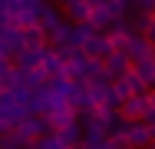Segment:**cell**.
Listing matches in <instances>:
<instances>
[{
	"instance_id": "cell-20",
	"label": "cell",
	"mask_w": 155,
	"mask_h": 149,
	"mask_svg": "<svg viewBox=\"0 0 155 149\" xmlns=\"http://www.w3.org/2000/svg\"><path fill=\"white\" fill-rule=\"evenodd\" d=\"M149 129H152V139H155V123H152V126H149Z\"/></svg>"
},
{
	"instance_id": "cell-17",
	"label": "cell",
	"mask_w": 155,
	"mask_h": 149,
	"mask_svg": "<svg viewBox=\"0 0 155 149\" xmlns=\"http://www.w3.org/2000/svg\"><path fill=\"white\" fill-rule=\"evenodd\" d=\"M145 36H149V43H152V47H155V17H152V20H149V27H145Z\"/></svg>"
},
{
	"instance_id": "cell-19",
	"label": "cell",
	"mask_w": 155,
	"mask_h": 149,
	"mask_svg": "<svg viewBox=\"0 0 155 149\" xmlns=\"http://www.w3.org/2000/svg\"><path fill=\"white\" fill-rule=\"evenodd\" d=\"M149 99H152V106H155V86H152V89H149Z\"/></svg>"
},
{
	"instance_id": "cell-8",
	"label": "cell",
	"mask_w": 155,
	"mask_h": 149,
	"mask_svg": "<svg viewBox=\"0 0 155 149\" xmlns=\"http://www.w3.org/2000/svg\"><path fill=\"white\" fill-rule=\"evenodd\" d=\"M36 23H40V27L46 30V33H53L56 27H63V23H66V17H63L60 3L46 0V3H43V10H40V20H36Z\"/></svg>"
},
{
	"instance_id": "cell-9",
	"label": "cell",
	"mask_w": 155,
	"mask_h": 149,
	"mask_svg": "<svg viewBox=\"0 0 155 149\" xmlns=\"http://www.w3.org/2000/svg\"><path fill=\"white\" fill-rule=\"evenodd\" d=\"M40 66L46 70V76H50V80H53V76H66V57L56 53V50H50V47H43Z\"/></svg>"
},
{
	"instance_id": "cell-6",
	"label": "cell",
	"mask_w": 155,
	"mask_h": 149,
	"mask_svg": "<svg viewBox=\"0 0 155 149\" xmlns=\"http://www.w3.org/2000/svg\"><path fill=\"white\" fill-rule=\"evenodd\" d=\"M102 66H106V76L116 80V76H125V73L132 70V57H129L125 50H112L109 57L102 60Z\"/></svg>"
},
{
	"instance_id": "cell-12",
	"label": "cell",
	"mask_w": 155,
	"mask_h": 149,
	"mask_svg": "<svg viewBox=\"0 0 155 149\" xmlns=\"http://www.w3.org/2000/svg\"><path fill=\"white\" fill-rule=\"evenodd\" d=\"M66 20L79 23V20H89V10H93V0H66Z\"/></svg>"
},
{
	"instance_id": "cell-7",
	"label": "cell",
	"mask_w": 155,
	"mask_h": 149,
	"mask_svg": "<svg viewBox=\"0 0 155 149\" xmlns=\"http://www.w3.org/2000/svg\"><path fill=\"white\" fill-rule=\"evenodd\" d=\"M125 53L135 60H145V57H155V47L149 43V36L145 33H139V30H132V36H129V43H125Z\"/></svg>"
},
{
	"instance_id": "cell-1",
	"label": "cell",
	"mask_w": 155,
	"mask_h": 149,
	"mask_svg": "<svg viewBox=\"0 0 155 149\" xmlns=\"http://www.w3.org/2000/svg\"><path fill=\"white\" fill-rule=\"evenodd\" d=\"M46 0H7V20L17 23V27H27L40 20V10H43Z\"/></svg>"
},
{
	"instance_id": "cell-5",
	"label": "cell",
	"mask_w": 155,
	"mask_h": 149,
	"mask_svg": "<svg viewBox=\"0 0 155 149\" xmlns=\"http://www.w3.org/2000/svg\"><path fill=\"white\" fill-rule=\"evenodd\" d=\"M149 106H152V99H149V93H132L129 99H122V106H119V113H122V119H142Z\"/></svg>"
},
{
	"instance_id": "cell-16",
	"label": "cell",
	"mask_w": 155,
	"mask_h": 149,
	"mask_svg": "<svg viewBox=\"0 0 155 149\" xmlns=\"http://www.w3.org/2000/svg\"><path fill=\"white\" fill-rule=\"evenodd\" d=\"M79 146H89V149H106L109 146V133H83V143Z\"/></svg>"
},
{
	"instance_id": "cell-14",
	"label": "cell",
	"mask_w": 155,
	"mask_h": 149,
	"mask_svg": "<svg viewBox=\"0 0 155 149\" xmlns=\"http://www.w3.org/2000/svg\"><path fill=\"white\" fill-rule=\"evenodd\" d=\"M56 133H60L63 146H79V143H83V126H79V119H73V123H66V126H60Z\"/></svg>"
},
{
	"instance_id": "cell-15",
	"label": "cell",
	"mask_w": 155,
	"mask_h": 149,
	"mask_svg": "<svg viewBox=\"0 0 155 149\" xmlns=\"http://www.w3.org/2000/svg\"><path fill=\"white\" fill-rule=\"evenodd\" d=\"M132 70H135L139 76H145V80H149V86H152V80H155V57L135 60V63H132Z\"/></svg>"
},
{
	"instance_id": "cell-4",
	"label": "cell",
	"mask_w": 155,
	"mask_h": 149,
	"mask_svg": "<svg viewBox=\"0 0 155 149\" xmlns=\"http://www.w3.org/2000/svg\"><path fill=\"white\" fill-rule=\"evenodd\" d=\"M89 63H93V57H86L83 47L73 50V53L66 57V76H69V80H89Z\"/></svg>"
},
{
	"instance_id": "cell-21",
	"label": "cell",
	"mask_w": 155,
	"mask_h": 149,
	"mask_svg": "<svg viewBox=\"0 0 155 149\" xmlns=\"http://www.w3.org/2000/svg\"><path fill=\"white\" fill-rule=\"evenodd\" d=\"M53 3H60V7H63V3H66V0H53Z\"/></svg>"
},
{
	"instance_id": "cell-2",
	"label": "cell",
	"mask_w": 155,
	"mask_h": 149,
	"mask_svg": "<svg viewBox=\"0 0 155 149\" xmlns=\"http://www.w3.org/2000/svg\"><path fill=\"white\" fill-rule=\"evenodd\" d=\"M83 50H86V57H93V60H106L116 47L109 43V33H106V30H93V33L86 36Z\"/></svg>"
},
{
	"instance_id": "cell-18",
	"label": "cell",
	"mask_w": 155,
	"mask_h": 149,
	"mask_svg": "<svg viewBox=\"0 0 155 149\" xmlns=\"http://www.w3.org/2000/svg\"><path fill=\"white\" fill-rule=\"evenodd\" d=\"M0 17H7V0H0Z\"/></svg>"
},
{
	"instance_id": "cell-11",
	"label": "cell",
	"mask_w": 155,
	"mask_h": 149,
	"mask_svg": "<svg viewBox=\"0 0 155 149\" xmlns=\"http://www.w3.org/2000/svg\"><path fill=\"white\" fill-rule=\"evenodd\" d=\"M23 47H36V50L50 47V33L40 27V23H27L23 27Z\"/></svg>"
},
{
	"instance_id": "cell-13",
	"label": "cell",
	"mask_w": 155,
	"mask_h": 149,
	"mask_svg": "<svg viewBox=\"0 0 155 149\" xmlns=\"http://www.w3.org/2000/svg\"><path fill=\"white\" fill-rule=\"evenodd\" d=\"M40 57H43V50H36V47H23V50L13 53V66H20V70H33V66H40Z\"/></svg>"
},
{
	"instance_id": "cell-3",
	"label": "cell",
	"mask_w": 155,
	"mask_h": 149,
	"mask_svg": "<svg viewBox=\"0 0 155 149\" xmlns=\"http://www.w3.org/2000/svg\"><path fill=\"white\" fill-rule=\"evenodd\" d=\"M0 50H3L10 60H13L17 50H23V27H17V23L7 20V23L0 27Z\"/></svg>"
},
{
	"instance_id": "cell-10",
	"label": "cell",
	"mask_w": 155,
	"mask_h": 149,
	"mask_svg": "<svg viewBox=\"0 0 155 149\" xmlns=\"http://www.w3.org/2000/svg\"><path fill=\"white\" fill-rule=\"evenodd\" d=\"M116 20H119V17L109 10V3H93V10H89V23H93L96 30H109Z\"/></svg>"
}]
</instances>
